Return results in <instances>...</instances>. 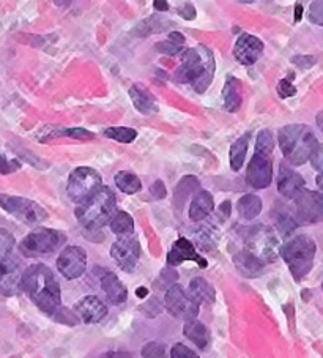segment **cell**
<instances>
[{"label":"cell","mask_w":323,"mask_h":358,"mask_svg":"<svg viewBox=\"0 0 323 358\" xmlns=\"http://www.w3.org/2000/svg\"><path fill=\"white\" fill-rule=\"evenodd\" d=\"M21 287L30 300L49 316H54L62 308L60 286L51 268L46 265L35 264L26 268L22 275Z\"/></svg>","instance_id":"cell-1"},{"label":"cell","mask_w":323,"mask_h":358,"mask_svg":"<svg viewBox=\"0 0 323 358\" xmlns=\"http://www.w3.org/2000/svg\"><path fill=\"white\" fill-rule=\"evenodd\" d=\"M215 76V57L208 48L196 46L188 49L182 65L175 71V81L180 84H191L197 94L208 89Z\"/></svg>","instance_id":"cell-2"},{"label":"cell","mask_w":323,"mask_h":358,"mask_svg":"<svg viewBox=\"0 0 323 358\" xmlns=\"http://www.w3.org/2000/svg\"><path fill=\"white\" fill-rule=\"evenodd\" d=\"M278 144L290 164L301 166L317 149V138L306 125H287L278 133Z\"/></svg>","instance_id":"cell-3"},{"label":"cell","mask_w":323,"mask_h":358,"mask_svg":"<svg viewBox=\"0 0 323 358\" xmlns=\"http://www.w3.org/2000/svg\"><path fill=\"white\" fill-rule=\"evenodd\" d=\"M275 149V138L270 129H262L256 141V152L247 166L246 180L257 189L268 188L273 180V159L271 153Z\"/></svg>","instance_id":"cell-4"},{"label":"cell","mask_w":323,"mask_h":358,"mask_svg":"<svg viewBox=\"0 0 323 358\" xmlns=\"http://www.w3.org/2000/svg\"><path fill=\"white\" fill-rule=\"evenodd\" d=\"M117 206L114 191L101 187L89 201L76 208V218L80 224L90 231H98L104 223H109Z\"/></svg>","instance_id":"cell-5"},{"label":"cell","mask_w":323,"mask_h":358,"mask_svg":"<svg viewBox=\"0 0 323 358\" xmlns=\"http://www.w3.org/2000/svg\"><path fill=\"white\" fill-rule=\"evenodd\" d=\"M317 246L315 242L308 236H295L281 246V256L289 265L292 276L296 281H301L314 265Z\"/></svg>","instance_id":"cell-6"},{"label":"cell","mask_w":323,"mask_h":358,"mask_svg":"<svg viewBox=\"0 0 323 358\" xmlns=\"http://www.w3.org/2000/svg\"><path fill=\"white\" fill-rule=\"evenodd\" d=\"M66 242V236L64 232L48 229V227H38L29 236L24 237L20 245V250L24 256L36 257V256H49L62 248Z\"/></svg>","instance_id":"cell-7"},{"label":"cell","mask_w":323,"mask_h":358,"mask_svg":"<svg viewBox=\"0 0 323 358\" xmlns=\"http://www.w3.org/2000/svg\"><path fill=\"white\" fill-rule=\"evenodd\" d=\"M0 208H3L11 217L29 226L40 224L41 221L48 218V212L40 203L21 196L0 194Z\"/></svg>","instance_id":"cell-8"},{"label":"cell","mask_w":323,"mask_h":358,"mask_svg":"<svg viewBox=\"0 0 323 358\" xmlns=\"http://www.w3.org/2000/svg\"><path fill=\"white\" fill-rule=\"evenodd\" d=\"M245 242L247 251L257 256L260 261L275 262L278 251H281L275 231L266 226H254L246 229Z\"/></svg>","instance_id":"cell-9"},{"label":"cell","mask_w":323,"mask_h":358,"mask_svg":"<svg viewBox=\"0 0 323 358\" xmlns=\"http://www.w3.org/2000/svg\"><path fill=\"white\" fill-rule=\"evenodd\" d=\"M101 176L95 169L80 166L74 169L68 178V196L73 202H85L103 187Z\"/></svg>","instance_id":"cell-10"},{"label":"cell","mask_w":323,"mask_h":358,"mask_svg":"<svg viewBox=\"0 0 323 358\" xmlns=\"http://www.w3.org/2000/svg\"><path fill=\"white\" fill-rule=\"evenodd\" d=\"M164 306L172 316L185 319L186 322L194 320L199 314V305L191 299V295L183 291L182 286H178V284H172L169 291L166 292Z\"/></svg>","instance_id":"cell-11"},{"label":"cell","mask_w":323,"mask_h":358,"mask_svg":"<svg viewBox=\"0 0 323 358\" xmlns=\"http://www.w3.org/2000/svg\"><path fill=\"white\" fill-rule=\"evenodd\" d=\"M295 208L298 223H320V221H323V193L303 189L295 197Z\"/></svg>","instance_id":"cell-12"},{"label":"cell","mask_w":323,"mask_h":358,"mask_svg":"<svg viewBox=\"0 0 323 358\" xmlns=\"http://www.w3.org/2000/svg\"><path fill=\"white\" fill-rule=\"evenodd\" d=\"M110 256L122 270L128 271V273L133 271L141 257V245L138 238L131 236L120 237L110 248Z\"/></svg>","instance_id":"cell-13"},{"label":"cell","mask_w":323,"mask_h":358,"mask_svg":"<svg viewBox=\"0 0 323 358\" xmlns=\"http://www.w3.org/2000/svg\"><path fill=\"white\" fill-rule=\"evenodd\" d=\"M57 268L66 280H76L87 268V255L80 246H66L57 259Z\"/></svg>","instance_id":"cell-14"},{"label":"cell","mask_w":323,"mask_h":358,"mask_svg":"<svg viewBox=\"0 0 323 358\" xmlns=\"http://www.w3.org/2000/svg\"><path fill=\"white\" fill-rule=\"evenodd\" d=\"M20 262L15 257H5L0 261V294L15 295L17 294L22 282Z\"/></svg>","instance_id":"cell-15"},{"label":"cell","mask_w":323,"mask_h":358,"mask_svg":"<svg viewBox=\"0 0 323 358\" xmlns=\"http://www.w3.org/2000/svg\"><path fill=\"white\" fill-rule=\"evenodd\" d=\"M264 52V43L257 36L243 34L234 46V57L241 65H254Z\"/></svg>","instance_id":"cell-16"},{"label":"cell","mask_w":323,"mask_h":358,"mask_svg":"<svg viewBox=\"0 0 323 358\" xmlns=\"http://www.w3.org/2000/svg\"><path fill=\"white\" fill-rule=\"evenodd\" d=\"M74 311L85 324H96L108 314V308L95 295H87L74 305Z\"/></svg>","instance_id":"cell-17"},{"label":"cell","mask_w":323,"mask_h":358,"mask_svg":"<svg viewBox=\"0 0 323 358\" xmlns=\"http://www.w3.org/2000/svg\"><path fill=\"white\" fill-rule=\"evenodd\" d=\"M185 261H194L201 265L202 268L207 267V261L197 255L194 245H192L188 238L182 237L172 245V250L169 251V255H167V262H169L172 267H177V265L183 264Z\"/></svg>","instance_id":"cell-18"},{"label":"cell","mask_w":323,"mask_h":358,"mask_svg":"<svg viewBox=\"0 0 323 358\" xmlns=\"http://www.w3.org/2000/svg\"><path fill=\"white\" fill-rule=\"evenodd\" d=\"M304 188V178L298 174V172L285 168L282 164L279 168L278 174V191L284 197H289V199H295V197L301 193Z\"/></svg>","instance_id":"cell-19"},{"label":"cell","mask_w":323,"mask_h":358,"mask_svg":"<svg viewBox=\"0 0 323 358\" xmlns=\"http://www.w3.org/2000/svg\"><path fill=\"white\" fill-rule=\"evenodd\" d=\"M235 268L245 278H257L264 273L265 264L250 251H240L234 256Z\"/></svg>","instance_id":"cell-20"},{"label":"cell","mask_w":323,"mask_h":358,"mask_svg":"<svg viewBox=\"0 0 323 358\" xmlns=\"http://www.w3.org/2000/svg\"><path fill=\"white\" fill-rule=\"evenodd\" d=\"M101 289L104 291V294L108 295L110 303L114 305L125 303L128 299L127 287L123 286V282L119 280V276L115 273H110V271H106V273L101 276Z\"/></svg>","instance_id":"cell-21"},{"label":"cell","mask_w":323,"mask_h":358,"mask_svg":"<svg viewBox=\"0 0 323 358\" xmlns=\"http://www.w3.org/2000/svg\"><path fill=\"white\" fill-rule=\"evenodd\" d=\"M215 210V201L208 191H197L196 196L192 197V202L189 206V218L191 221H202L208 217V215Z\"/></svg>","instance_id":"cell-22"},{"label":"cell","mask_w":323,"mask_h":358,"mask_svg":"<svg viewBox=\"0 0 323 358\" xmlns=\"http://www.w3.org/2000/svg\"><path fill=\"white\" fill-rule=\"evenodd\" d=\"M129 96H131L134 108L138 109L141 114L150 115L158 110V104L157 100H155V96L150 92H147V89L141 87V85H133V87L129 89Z\"/></svg>","instance_id":"cell-23"},{"label":"cell","mask_w":323,"mask_h":358,"mask_svg":"<svg viewBox=\"0 0 323 358\" xmlns=\"http://www.w3.org/2000/svg\"><path fill=\"white\" fill-rule=\"evenodd\" d=\"M241 83L237 78H229L222 89V101L227 113H237L241 108Z\"/></svg>","instance_id":"cell-24"},{"label":"cell","mask_w":323,"mask_h":358,"mask_svg":"<svg viewBox=\"0 0 323 358\" xmlns=\"http://www.w3.org/2000/svg\"><path fill=\"white\" fill-rule=\"evenodd\" d=\"M189 295L197 305H210L215 301V289L205 278H194L189 282Z\"/></svg>","instance_id":"cell-25"},{"label":"cell","mask_w":323,"mask_h":358,"mask_svg":"<svg viewBox=\"0 0 323 358\" xmlns=\"http://www.w3.org/2000/svg\"><path fill=\"white\" fill-rule=\"evenodd\" d=\"M183 335L194 343L199 349H205L210 344V331L207 327L199 320H189L183 327Z\"/></svg>","instance_id":"cell-26"},{"label":"cell","mask_w":323,"mask_h":358,"mask_svg":"<svg viewBox=\"0 0 323 358\" xmlns=\"http://www.w3.org/2000/svg\"><path fill=\"white\" fill-rule=\"evenodd\" d=\"M238 215L246 221L257 218L262 212V199L256 194H245L237 202Z\"/></svg>","instance_id":"cell-27"},{"label":"cell","mask_w":323,"mask_h":358,"mask_svg":"<svg viewBox=\"0 0 323 358\" xmlns=\"http://www.w3.org/2000/svg\"><path fill=\"white\" fill-rule=\"evenodd\" d=\"M247 147H250V134H243L241 138L234 142L231 147V153H229V158H231V168L232 171H240L241 166L245 163Z\"/></svg>","instance_id":"cell-28"},{"label":"cell","mask_w":323,"mask_h":358,"mask_svg":"<svg viewBox=\"0 0 323 358\" xmlns=\"http://www.w3.org/2000/svg\"><path fill=\"white\" fill-rule=\"evenodd\" d=\"M197 188H199V180L196 177H192V176L183 177L182 180H180V183L177 185L175 194H173V203H175V207L178 210H182L185 206L186 197L194 193V191H197Z\"/></svg>","instance_id":"cell-29"},{"label":"cell","mask_w":323,"mask_h":358,"mask_svg":"<svg viewBox=\"0 0 323 358\" xmlns=\"http://www.w3.org/2000/svg\"><path fill=\"white\" fill-rule=\"evenodd\" d=\"M109 226H110V231L120 237L131 236L134 232V220L131 215L127 212H117L114 217L110 218Z\"/></svg>","instance_id":"cell-30"},{"label":"cell","mask_w":323,"mask_h":358,"mask_svg":"<svg viewBox=\"0 0 323 358\" xmlns=\"http://www.w3.org/2000/svg\"><path fill=\"white\" fill-rule=\"evenodd\" d=\"M115 185H117V188H119L122 193H125V194H136L142 188L141 178L136 174H133V172H128V171L117 172Z\"/></svg>","instance_id":"cell-31"},{"label":"cell","mask_w":323,"mask_h":358,"mask_svg":"<svg viewBox=\"0 0 323 358\" xmlns=\"http://www.w3.org/2000/svg\"><path fill=\"white\" fill-rule=\"evenodd\" d=\"M60 136H68V138L82 139V141H90L95 138V134L82 128H49V134H46L45 138H41L40 141L60 138Z\"/></svg>","instance_id":"cell-32"},{"label":"cell","mask_w":323,"mask_h":358,"mask_svg":"<svg viewBox=\"0 0 323 358\" xmlns=\"http://www.w3.org/2000/svg\"><path fill=\"white\" fill-rule=\"evenodd\" d=\"M185 46V36L180 32H172L166 41L157 43V51L167 55H177Z\"/></svg>","instance_id":"cell-33"},{"label":"cell","mask_w":323,"mask_h":358,"mask_svg":"<svg viewBox=\"0 0 323 358\" xmlns=\"http://www.w3.org/2000/svg\"><path fill=\"white\" fill-rule=\"evenodd\" d=\"M104 136L117 142H122V144H129V142H133L138 138V131L128 127H113L104 129Z\"/></svg>","instance_id":"cell-34"},{"label":"cell","mask_w":323,"mask_h":358,"mask_svg":"<svg viewBox=\"0 0 323 358\" xmlns=\"http://www.w3.org/2000/svg\"><path fill=\"white\" fill-rule=\"evenodd\" d=\"M169 20H161L158 16H152L147 17L145 21H142L141 26L136 29L138 30V35H148V34H155V32H161V30H166L171 26V22H166Z\"/></svg>","instance_id":"cell-35"},{"label":"cell","mask_w":323,"mask_h":358,"mask_svg":"<svg viewBox=\"0 0 323 358\" xmlns=\"http://www.w3.org/2000/svg\"><path fill=\"white\" fill-rule=\"evenodd\" d=\"M276 227L282 236H290L298 227V221L294 215L289 212H278L276 215Z\"/></svg>","instance_id":"cell-36"},{"label":"cell","mask_w":323,"mask_h":358,"mask_svg":"<svg viewBox=\"0 0 323 358\" xmlns=\"http://www.w3.org/2000/svg\"><path fill=\"white\" fill-rule=\"evenodd\" d=\"M13 246H15L13 234L0 227V261L11 255V250H13Z\"/></svg>","instance_id":"cell-37"},{"label":"cell","mask_w":323,"mask_h":358,"mask_svg":"<svg viewBox=\"0 0 323 358\" xmlns=\"http://www.w3.org/2000/svg\"><path fill=\"white\" fill-rule=\"evenodd\" d=\"M142 357L144 358H167L166 355V348L164 344L161 343H147L144 348H142Z\"/></svg>","instance_id":"cell-38"},{"label":"cell","mask_w":323,"mask_h":358,"mask_svg":"<svg viewBox=\"0 0 323 358\" xmlns=\"http://www.w3.org/2000/svg\"><path fill=\"white\" fill-rule=\"evenodd\" d=\"M17 169H21V162H17V159H10L0 153V174H13Z\"/></svg>","instance_id":"cell-39"},{"label":"cell","mask_w":323,"mask_h":358,"mask_svg":"<svg viewBox=\"0 0 323 358\" xmlns=\"http://www.w3.org/2000/svg\"><path fill=\"white\" fill-rule=\"evenodd\" d=\"M309 20L317 26H323V0H317V2L310 3Z\"/></svg>","instance_id":"cell-40"},{"label":"cell","mask_w":323,"mask_h":358,"mask_svg":"<svg viewBox=\"0 0 323 358\" xmlns=\"http://www.w3.org/2000/svg\"><path fill=\"white\" fill-rule=\"evenodd\" d=\"M52 317L55 320H59V322H62V324H68V325H76L78 324L76 314L71 313L70 310H66V308H64V306H62Z\"/></svg>","instance_id":"cell-41"},{"label":"cell","mask_w":323,"mask_h":358,"mask_svg":"<svg viewBox=\"0 0 323 358\" xmlns=\"http://www.w3.org/2000/svg\"><path fill=\"white\" fill-rule=\"evenodd\" d=\"M171 358H199V357L194 350L186 348L185 344L178 343L171 349Z\"/></svg>","instance_id":"cell-42"},{"label":"cell","mask_w":323,"mask_h":358,"mask_svg":"<svg viewBox=\"0 0 323 358\" xmlns=\"http://www.w3.org/2000/svg\"><path fill=\"white\" fill-rule=\"evenodd\" d=\"M276 90H278V95L281 98H290L296 95V87L289 81V79H281Z\"/></svg>","instance_id":"cell-43"},{"label":"cell","mask_w":323,"mask_h":358,"mask_svg":"<svg viewBox=\"0 0 323 358\" xmlns=\"http://www.w3.org/2000/svg\"><path fill=\"white\" fill-rule=\"evenodd\" d=\"M315 62L317 60L314 55H294V57H292V64L301 68V70H308V68L314 66Z\"/></svg>","instance_id":"cell-44"},{"label":"cell","mask_w":323,"mask_h":358,"mask_svg":"<svg viewBox=\"0 0 323 358\" xmlns=\"http://www.w3.org/2000/svg\"><path fill=\"white\" fill-rule=\"evenodd\" d=\"M310 164L315 171H319L320 174L323 172V144L317 145V149L314 150L313 157H310Z\"/></svg>","instance_id":"cell-45"},{"label":"cell","mask_w":323,"mask_h":358,"mask_svg":"<svg viewBox=\"0 0 323 358\" xmlns=\"http://www.w3.org/2000/svg\"><path fill=\"white\" fill-rule=\"evenodd\" d=\"M177 11H178V15L182 16L185 21L196 20V8H194V5H192V3H185Z\"/></svg>","instance_id":"cell-46"},{"label":"cell","mask_w":323,"mask_h":358,"mask_svg":"<svg viewBox=\"0 0 323 358\" xmlns=\"http://www.w3.org/2000/svg\"><path fill=\"white\" fill-rule=\"evenodd\" d=\"M150 194H152L153 199H164L166 194H167L164 183L161 182V180L155 182V183L152 185V187H150Z\"/></svg>","instance_id":"cell-47"},{"label":"cell","mask_w":323,"mask_h":358,"mask_svg":"<svg viewBox=\"0 0 323 358\" xmlns=\"http://www.w3.org/2000/svg\"><path fill=\"white\" fill-rule=\"evenodd\" d=\"M161 278H163L166 282H173V281L178 280V275H177V271H173L171 268H166V270H163V273H161Z\"/></svg>","instance_id":"cell-48"},{"label":"cell","mask_w":323,"mask_h":358,"mask_svg":"<svg viewBox=\"0 0 323 358\" xmlns=\"http://www.w3.org/2000/svg\"><path fill=\"white\" fill-rule=\"evenodd\" d=\"M153 7L157 8L158 11H167V10H169V3H167L166 0H155Z\"/></svg>","instance_id":"cell-49"},{"label":"cell","mask_w":323,"mask_h":358,"mask_svg":"<svg viewBox=\"0 0 323 358\" xmlns=\"http://www.w3.org/2000/svg\"><path fill=\"white\" fill-rule=\"evenodd\" d=\"M129 354H123V352H108L101 358H129Z\"/></svg>","instance_id":"cell-50"},{"label":"cell","mask_w":323,"mask_h":358,"mask_svg":"<svg viewBox=\"0 0 323 358\" xmlns=\"http://www.w3.org/2000/svg\"><path fill=\"white\" fill-rule=\"evenodd\" d=\"M301 16H303V5L296 3L295 5V22L301 21Z\"/></svg>","instance_id":"cell-51"},{"label":"cell","mask_w":323,"mask_h":358,"mask_svg":"<svg viewBox=\"0 0 323 358\" xmlns=\"http://www.w3.org/2000/svg\"><path fill=\"white\" fill-rule=\"evenodd\" d=\"M221 212H222V215H224V217L227 218L229 215H231V202H222V206H221Z\"/></svg>","instance_id":"cell-52"},{"label":"cell","mask_w":323,"mask_h":358,"mask_svg":"<svg viewBox=\"0 0 323 358\" xmlns=\"http://www.w3.org/2000/svg\"><path fill=\"white\" fill-rule=\"evenodd\" d=\"M315 122H317V127L320 128V131L323 133V110H320L319 114L315 117Z\"/></svg>","instance_id":"cell-53"},{"label":"cell","mask_w":323,"mask_h":358,"mask_svg":"<svg viewBox=\"0 0 323 358\" xmlns=\"http://www.w3.org/2000/svg\"><path fill=\"white\" fill-rule=\"evenodd\" d=\"M315 183H317V187H319V188H320V191L323 193V172H322V174L317 176V178H315Z\"/></svg>","instance_id":"cell-54"},{"label":"cell","mask_w":323,"mask_h":358,"mask_svg":"<svg viewBox=\"0 0 323 358\" xmlns=\"http://www.w3.org/2000/svg\"><path fill=\"white\" fill-rule=\"evenodd\" d=\"M147 294H148V291L145 287H141V289H138V291H136V295H138V297H141V299H144Z\"/></svg>","instance_id":"cell-55"}]
</instances>
